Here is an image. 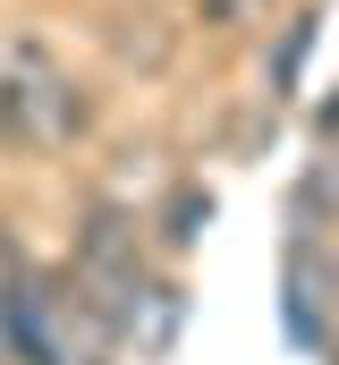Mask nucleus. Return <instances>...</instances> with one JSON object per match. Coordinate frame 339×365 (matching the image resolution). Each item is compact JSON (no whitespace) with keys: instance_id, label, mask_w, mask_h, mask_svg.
<instances>
[{"instance_id":"f257e3e1","label":"nucleus","mask_w":339,"mask_h":365,"mask_svg":"<svg viewBox=\"0 0 339 365\" xmlns=\"http://www.w3.org/2000/svg\"><path fill=\"white\" fill-rule=\"evenodd\" d=\"M85 128H93L85 86L51 60V51L9 43V51H0V136L26 145V153H60V145H77Z\"/></svg>"},{"instance_id":"f03ea898","label":"nucleus","mask_w":339,"mask_h":365,"mask_svg":"<svg viewBox=\"0 0 339 365\" xmlns=\"http://www.w3.org/2000/svg\"><path fill=\"white\" fill-rule=\"evenodd\" d=\"M178 323H187V289H178L170 272H153L145 289H136V306H127L119 331H127L136 357H170V349H178Z\"/></svg>"},{"instance_id":"7ed1b4c3","label":"nucleus","mask_w":339,"mask_h":365,"mask_svg":"<svg viewBox=\"0 0 339 365\" xmlns=\"http://www.w3.org/2000/svg\"><path fill=\"white\" fill-rule=\"evenodd\" d=\"M314 26H323L314 9H288V17H280V43L263 51V93H271V110H280V102L297 93V77H306V51H314Z\"/></svg>"},{"instance_id":"20e7f679","label":"nucleus","mask_w":339,"mask_h":365,"mask_svg":"<svg viewBox=\"0 0 339 365\" xmlns=\"http://www.w3.org/2000/svg\"><path fill=\"white\" fill-rule=\"evenodd\" d=\"M110 51H119L127 68H162L170 60V26L162 17H119V26H110Z\"/></svg>"},{"instance_id":"39448f33","label":"nucleus","mask_w":339,"mask_h":365,"mask_svg":"<svg viewBox=\"0 0 339 365\" xmlns=\"http://www.w3.org/2000/svg\"><path fill=\"white\" fill-rule=\"evenodd\" d=\"M204 221H212V187H178L170 212H162V247H170V255H187V247L204 238Z\"/></svg>"},{"instance_id":"423d86ee","label":"nucleus","mask_w":339,"mask_h":365,"mask_svg":"<svg viewBox=\"0 0 339 365\" xmlns=\"http://www.w3.org/2000/svg\"><path fill=\"white\" fill-rule=\"evenodd\" d=\"M280 0H204V26H263Z\"/></svg>"},{"instance_id":"0eeeda50","label":"nucleus","mask_w":339,"mask_h":365,"mask_svg":"<svg viewBox=\"0 0 339 365\" xmlns=\"http://www.w3.org/2000/svg\"><path fill=\"white\" fill-rule=\"evenodd\" d=\"M314 136H323V145H339V93L323 102V110H314Z\"/></svg>"}]
</instances>
